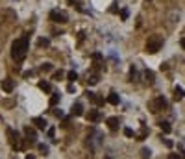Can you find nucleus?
Wrapping results in <instances>:
<instances>
[{"mask_svg": "<svg viewBox=\"0 0 185 159\" xmlns=\"http://www.w3.org/2000/svg\"><path fill=\"white\" fill-rule=\"evenodd\" d=\"M159 128L163 129V133H170V122H167V120H163V122H159Z\"/></svg>", "mask_w": 185, "mask_h": 159, "instance_id": "obj_16", "label": "nucleus"}, {"mask_svg": "<svg viewBox=\"0 0 185 159\" xmlns=\"http://www.w3.org/2000/svg\"><path fill=\"white\" fill-rule=\"evenodd\" d=\"M161 141L165 143V146H167V148H172V146H174V143H172L170 139H161Z\"/></svg>", "mask_w": 185, "mask_h": 159, "instance_id": "obj_29", "label": "nucleus"}, {"mask_svg": "<svg viewBox=\"0 0 185 159\" xmlns=\"http://www.w3.org/2000/svg\"><path fill=\"white\" fill-rule=\"evenodd\" d=\"M145 81H146L148 85L154 83V72L152 70H145Z\"/></svg>", "mask_w": 185, "mask_h": 159, "instance_id": "obj_18", "label": "nucleus"}, {"mask_svg": "<svg viewBox=\"0 0 185 159\" xmlns=\"http://www.w3.org/2000/svg\"><path fill=\"white\" fill-rule=\"evenodd\" d=\"M26 159H35L34 156H26Z\"/></svg>", "mask_w": 185, "mask_h": 159, "instance_id": "obj_37", "label": "nucleus"}, {"mask_svg": "<svg viewBox=\"0 0 185 159\" xmlns=\"http://www.w3.org/2000/svg\"><path fill=\"white\" fill-rule=\"evenodd\" d=\"M169 159H182V157H180V156H176V154H170V156H169Z\"/></svg>", "mask_w": 185, "mask_h": 159, "instance_id": "obj_36", "label": "nucleus"}, {"mask_svg": "<svg viewBox=\"0 0 185 159\" xmlns=\"http://www.w3.org/2000/svg\"><path fill=\"white\" fill-rule=\"evenodd\" d=\"M93 59H95V61H100V59H102V54H98V52L93 54Z\"/></svg>", "mask_w": 185, "mask_h": 159, "instance_id": "obj_33", "label": "nucleus"}, {"mask_svg": "<svg viewBox=\"0 0 185 159\" xmlns=\"http://www.w3.org/2000/svg\"><path fill=\"white\" fill-rule=\"evenodd\" d=\"M67 78H69V81H76V80H78V74H76L74 70H71V72H67Z\"/></svg>", "mask_w": 185, "mask_h": 159, "instance_id": "obj_24", "label": "nucleus"}, {"mask_svg": "<svg viewBox=\"0 0 185 159\" xmlns=\"http://www.w3.org/2000/svg\"><path fill=\"white\" fill-rule=\"evenodd\" d=\"M37 148H39L41 154H44V156L48 154V146H46V144H37Z\"/></svg>", "mask_w": 185, "mask_h": 159, "instance_id": "obj_26", "label": "nucleus"}, {"mask_svg": "<svg viewBox=\"0 0 185 159\" xmlns=\"http://www.w3.org/2000/svg\"><path fill=\"white\" fill-rule=\"evenodd\" d=\"M59 100H61V94H59V93H52V96H50V106H58Z\"/></svg>", "mask_w": 185, "mask_h": 159, "instance_id": "obj_14", "label": "nucleus"}, {"mask_svg": "<svg viewBox=\"0 0 185 159\" xmlns=\"http://www.w3.org/2000/svg\"><path fill=\"white\" fill-rule=\"evenodd\" d=\"M24 137H26V141H28V143H35V141H37V131L34 129V128L26 126V128H24Z\"/></svg>", "mask_w": 185, "mask_h": 159, "instance_id": "obj_6", "label": "nucleus"}, {"mask_svg": "<svg viewBox=\"0 0 185 159\" xmlns=\"http://www.w3.org/2000/svg\"><path fill=\"white\" fill-rule=\"evenodd\" d=\"M161 109H167V100L163 96H157V98H154L150 102V111L152 113H159Z\"/></svg>", "mask_w": 185, "mask_h": 159, "instance_id": "obj_4", "label": "nucleus"}, {"mask_svg": "<svg viewBox=\"0 0 185 159\" xmlns=\"http://www.w3.org/2000/svg\"><path fill=\"white\" fill-rule=\"evenodd\" d=\"M128 15H130V13H128V9H122V11H120V19H122V20H126V19H128Z\"/></svg>", "mask_w": 185, "mask_h": 159, "instance_id": "obj_30", "label": "nucleus"}, {"mask_svg": "<svg viewBox=\"0 0 185 159\" xmlns=\"http://www.w3.org/2000/svg\"><path fill=\"white\" fill-rule=\"evenodd\" d=\"M67 4H69V6H72V7H76V9H80V11H83V9H81V2H80V0H67Z\"/></svg>", "mask_w": 185, "mask_h": 159, "instance_id": "obj_21", "label": "nucleus"}, {"mask_svg": "<svg viewBox=\"0 0 185 159\" xmlns=\"http://www.w3.org/2000/svg\"><path fill=\"white\" fill-rule=\"evenodd\" d=\"M46 133H48V137H50V139H54V135H56V129H54V128H48V129H46Z\"/></svg>", "mask_w": 185, "mask_h": 159, "instance_id": "obj_31", "label": "nucleus"}, {"mask_svg": "<svg viewBox=\"0 0 185 159\" xmlns=\"http://www.w3.org/2000/svg\"><path fill=\"white\" fill-rule=\"evenodd\" d=\"M87 81H89V85H96L98 83V74H89Z\"/></svg>", "mask_w": 185, "mask_h": 159, "instance_id": "obj_22", "label": "nucleus"}, {"mask_svg": "<svg viewBox=\"0 0 185 159\" xmlns=\"http://www.w3.org/2000/svg\"><path fill=\"white\" fill-rule=\"evenodd\" d=\"M54 115H56V117H63V111H61V109H59V111H58V109H54Z\"/></svg>", "mask_w": 185, "mask_h": 159, "instance_id": "obj_34", "label": "nucleus"}, {"mask_svg": "<svg viewBox=\"0 0 185 159\" xmlns=\"http://www.w3.org/2000/svg\"><path fill=\"white\" fill-rule=\"evenodd\" d=\"M34 124H35L37 129H46V128H48L46 120L43 119V117H35V119H34Z\"/></svg>", "mask_w": 185, "mask_h": 159, "instance_id": "obj_9", "label": "nucleus"}, {"mask_svg": "<svg viewBox=\"0 0 185 159\" xmlns=\"http://www.w3.org/2000/svg\"><path fill=\"white\" fill-rule=\"evenodd\" d=\"M137 78H139V72H137L135 67H132L130 69V81H137Z\"/></svg>", "mask_w": 185, "mask_h": 159, "instance_id": "obj_20", "label": "nucleus"}, {"mask_svg": "<svg viewBox=\"0 0 185 159\" xmlns=\"http://www.w3.org/2000/svg\"><path fill=\"white\" fill-rule=\"evenodd\" d=\"M161 46H163V37H161V35H152V37H148V41H146V52L148 54L159 52Z\"/></svg>", "mask_w": 185, "mask_h": 159, "instance_id": "obj_2", "label": "nucleus"}, {"mask_svg": "<svg viewBox=\"0 0 185 159\" xmlns=\"http://www.w3.org/2000/svg\"><path fill=\"white\" fill-rule=\"evenodd\" d=\"M183 156H185V150H183Z\"/></svg>", "mask_w": 185, "mask_h": 159, "instance_id": "obj_39", "label": "nucleus"}, {"mask_svg": "<svg viewBox=\"0 0 185 159\" xmlns=\"http://www.w3.org/2000/svg\"><path fill=\"white\" fill-rule=\"evenodd\" d=\"M146 135H148L146 128H143V131H141V133H139V141H145V139H146Z\"/></svg>", "mask_w": 185, "mask_h": 159, "instance_id": "obj_28", "label": "nucleus"}, {"mask_svg": "<svg viewBox=\"0 0 185 159\" xmlns=\"http://www.w3.org/2000/svg\"><path fill=\"white\" fill-rule=\"evenodd\" d=\"M85 94H87V98H89L93 104H96V106H104V98L96 96V93H93V91H87Z\"/></svg>", "mask_w": 185, "mask_h": 159, "instance_id": "obj_7", "label": "nucleus"}, {"mask_svg": "<svg viewBox=\"0 0 185 159\" xmlns=\"http://www.w3.org/2000/svg\"><path fill=\"white\" fill-rule=\"evenodd\" d=\"M50 20H54V22H59V24H65L69 19H67V15H65L63 11H59V9H54V11H50Z\"/></svg>", "mask_w": 185, "mask_h": 159, "instance_id": "obj_5", "label": "nucleus"}, {"mask_svg": "<svg viewBox=\"0 0 185 159\" xmlns=\"http://www.w3.org/2000/svg\"><path fill=\"white\" fill-rule=\"evenodd\" d=\"M28 48H30V44H28V37L26 35L13 41V44H11V57L15 61H22L26 57V54H28Z\"/></svg>", "mask_w": 185, "mask_h": 159, "instance_id": "obj_1", "label": "nucleus"}, {"mask_svg": "<svg viewBox=\"0 0 185 159\" xmlns=\"http://www.w3.org/2000/svg\"><path fill=\"white\" fill-rule=\"evenodd\" d=\"M61 76H63V72H61V70H58V72H54V80H61Z\"/></svg>", "mask_w": 185, "mask_h": 159, "instance_id": "obj_32", "label": "nucleus"}, {"mask_svg": "<svg viewBox=\"0 0 185 159\" xmlns=\"http://www.w3.org/2000/svg\"><path fill=\"white\" fill-rule=\"evenodd\" d=\"M67 91H69V93H74V91H76V87H74L72 83H71V85H69V87H67Z\"/></svg>", "mask_w": 185, "mask_h": 159, "instance_id": "obj_35", "label": "nucleus"}, {"mask_svg": "<svg viewBox=\"0 0 185 159\" xmlns=\"http://www.w3.org/2000/svg\"><path fill=\"white\" fill-rule=\"evenodd\" d=\"M104 159H111V157H104Z\"/></svg>", "mask_w": 185, "mask_h": 159, "instance_id": "obj_38", "label": "nucleus"}, {"mask_svg": "<svg viewBox=\"0 0 185 159\" xmlns=\"http://www.w3.org/2000/svg\"><path fill=\"white\" fill-rule=\"evenodd\" d=\"M124 135H126V137H135V131H133L132 128H124Z\"/></svg>", "mask_w": 185, "mask_h": 159, "instance_id": "obj_25", "label": "nucleus"}, {"mask_svg": "<svg viewBox=\"0 0 185 159\" xmlns=\"http://www.w3.org/2000/svg\"><path fill=\"white\" fill-rule=\"evenodd\" d=\"M48 44H50V39H48V37H39V39H37V46H41V48H46Z\"/></svg>", "mask_w": 185, "mask_h": 159, "instance_id": "obj_17", "label": "nucleus"}, {"mask_svg": "<svg viewBox=\"0 0 185 159\" xmlns=\"http://www.w3.org/2000/svg\"><path fill=\"white\" fill-rule=\"evenodd\" d=\"M54 67H52V63H43L41 65V72H50Z\"/></svg>", "mask_w": 185, "mask_h": 159, "instance_id": "obj_23", "label": "nucleus"}, {"mask_svg": "<svg viewBox=\"0 0 185 159\" xmlns=\"http://www.w3.org/2000/svg\"><path fill=\"white\" fill-rule=\"evenodd\" d=\"M118 124H120V120L117 119V117H109L108 119V126H109L111 131H117L118 129Z\"/></svg>", "mask_w": 185, "mask_h": 159, "instance_id": "obj_10", "label": "nucleus"}, {"mask_svg": "<svg viewBox=\"0 0 185 159\" xmlns=\"http://www.w3.org/2000/svg\"><path fill=\"white\" fill-rule=\"evenodd\" d=\"M150 156H152V152H150L148 148H143V150H141V157H143V159L150 157Z\"/></svg>", "mask_w": 185, "mask_h": 159, "instance_id": "obj_27", "label": "nucleus"}, {"mask_svg": "<svg viewBox=\"0 0 185 159\" xmlns=\"http://www.w3.org/2000/svg\"><path fill=\"white\" fill-rule=\"evenodd\" d=\"M13 89H15L13 80H9V78L2 80V91H4V93H13Z\"/></svg>", "mask_w": 185, "mask_h": 159, "instance_id": "obj_8", "label": "nucleus"}, {"mask_svg": "<svg viewBox=\"0 0 185 159\" xmlns=\"http://www.w3.org/2000/svg\"><path fill=\"white\" fill-rule=\"evenodd\" d=\"M89 120H91V122H98V120H100V113H98L96 109H91V111H89Z\"/></svg>", "mask_w": 185, "mask_h": 159, "instance_id": "obj_15", "label": "nucleus"}, {"mask_svg": "<svg viewBox=\"0 0 185 159\" xmlns=\"http://www.w3.org/2000/svg\"><path fill=\"white\" fill-rule=\"evenodd\" d=\"M7 141H9V144L13 146V148H17V150H21L22 148V143H21V137H19V133L15 131V129H11V128H7Z\"/></svg>", "mask_w": 185, "mask_h": 159, "instance_id": "obj_3", "label": "nucleus"}, {"mask_svg": "<svg viewBox=\"0 0 185 159\" xmlns=\"http://www.w3.org/2000/svg\"><path fill=\"white\" fill-rule=\"evenodd\" d=\"M108 102H109L111 106H118V102H120V96L113 91V93H109V96H108Z\"/></svg>", "mask_w": 185, "mask_h": 159, "instance_id": "obj_11", "label": "nucleus"}, {"mask_svg": "<svg viewBox=\"0 0 185 159\" xmlns=\"http://www.w3.org/2000/svg\"><path fill=\"white\" fill-rule=\"evenodd\" d=\"M185 98V91L182 89V87H174V100H183Z\"/></svg>", "mask_w": 185, "mask_h": 159, "instance_id": "obj_12", "label": "nucleus"}, {"mask_svg": "<svg viewBox=\"0 0 185 159\" xmlns=\"http://www.w3.org/2000/svg\"><path fill=\"white\" fill-rule=\"evenodd\" d=\"M72 115H76V117H81V115H83V106H81L80 102L72 106Z\"/></svg>", "mask_w": 185, "mask_h": 159, "instance_id": "obj_13", "label": "nucleus"}, {"mask_svg": "<svg viewBox=\"0 0 185 159\" xmlns=\"http://www.w3.org/2000/svg\"><path fill=\"white\" fill-rule=\"evenodd\" d=\"M39 89L44 91V93H50V91H52V87H50L48 81H39Z\"/></svg>", "mask_w": 185, "mask_h": 159, "instance_id": "obj_19", "label": "nucleus"}]
</instances>
